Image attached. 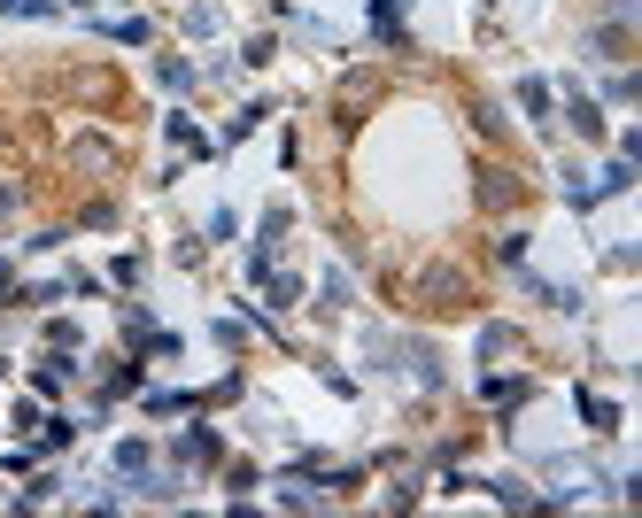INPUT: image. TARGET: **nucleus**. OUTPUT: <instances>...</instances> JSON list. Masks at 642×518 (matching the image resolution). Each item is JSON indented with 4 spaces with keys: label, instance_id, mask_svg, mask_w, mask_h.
<instances>
[{
    "label": "nucleus",
    "instance_id": "2",
    "mask_svg": "<svg viewBox=\"0 0 642 518\" xmlns=\"http://www.w3.org/2000/svg\"><path fill=\"white\" fill-rule=\"evenodd\" d=\"M117 472H124V480H140V472H147V441H124V449H117Z\"/></svg>",
    "mask_w": 642,
    "mask_h": 518
},
{
    "label": "nucleus",
    "instance_id": "1",
    "mask_svg": "<svg viewBox=\"0 0 642 518\" xmlns=\"http://www.w3.org/2000/svg\"><path fill=\"white\" fill-rule=\"evenodd\" d=\"M178 457H186V464H217V457H225V441H217V433H186V441H178Z\"/></svg>",
    "mask_w": 642,
    "mask_h": 518
}]
</instances>
